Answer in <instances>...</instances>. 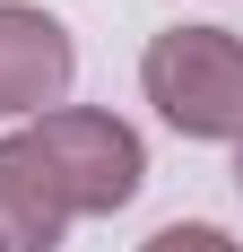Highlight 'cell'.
Listing matches in <instances>:
<instances>
[{"label": "cell", "mask_w": 243, "mask_h": 252, "mask_svg": "<svg viewBox=\"0 0 243 252\" xmlns=\"http://www.w3.org/2000/svg\"><path fill=\"white\" fill-rule=\"evenodd\" d=\"M139 87L182 139H243V35L165 26L139 52Z\"/></svg>", "instance_id": "6da1fadb"}, {"label": "cell", "mask_w": 243, "mask_h": 252, "mask_svg": "<svg viewBox=\"0 0 243 252\" xmlns=\"http://www.w3.org/2000/svg\"><path fill=\"white\" fill-rule=\"evenodd\" d=\"M26 148L52 165L70 218H113V209L139 200V183H148L139 130L122 113H96V104H52L44 122H26Z\"/></svg>", "instance_id": "7a4b0ae2"}, {"label": "cell", "mask_w": 243, "mask_h": 252, "mask_svg": "<svg viewBox=\"0 0 243 252\" xmlns=\"http://www.w3.org/2000/svg\"><path fill=\"white\" fill-rule=\"evenodd\" d=\"M70 70H78L70 26L35 0H0V122H44L70 96Z\"/></svg>", "instance_id": "3957f363"}, {"label": "cell", "mask_w": 243, "mask_h": 252, "mask_svg": "<svg viewBox=\"0 0 243 252\" xmlns=\"http://www.w3.org/2000/svg\"><path fill=\"white\" fill-rule=\"evenodd\" d=\"M70 226L78 218H70V200H61L52 165L26 148V130H9V139H0V244L9 252H61Z\"/></svg>", "instance_id": "277c9868"}, {"label": "cell", "mask_w": 243, "mask_h": 252, "mask_svg": "<svg viewBox=\"0 0 243 252\" xmlns=\"http://www.w3.org/2000/svg\"><path fill=\"white\" fill-rule=\"evenodd\" d=\"M139 252H243V244H235L226 226H156Z\"/></svg>", "instance_id": "5b68a950"}, {"label": "cell", "mask_w": 243, "mask_h": 252, "mask_svg": "<svg viewBox=\"0 0 243 252\" xmlns=\"http://www.w3.org/2000/svg\"><path fill=\"white\" fill-rule=\"evenodd\" d=\"M235 191H243V139H235Z\"/></svg>", "instance_id": "8992f818"}, {"label": "cell", "mask_w": 243, "mask_h": 252, "mask_svg": "<svg viewBox=\"0 0 243 252\" xmlns=\"http://www.w3.org/2000/svg\"><path fill=\"white\" fill-rule=\"evenodd\" d=\"M0 252H9V244H0Z\"/></svg>", "instance_id": "52a82bcc"}]
</instances>
